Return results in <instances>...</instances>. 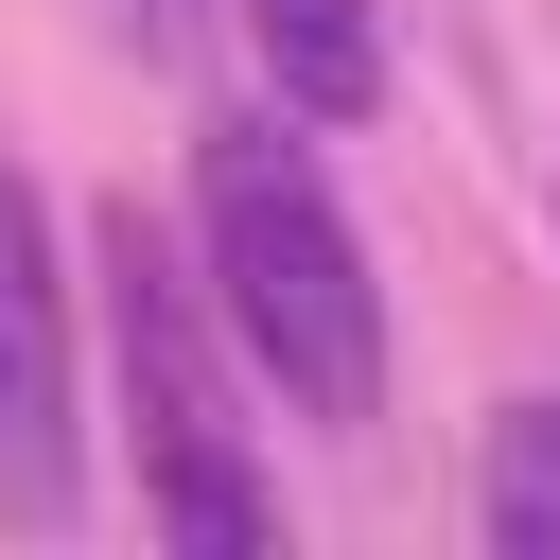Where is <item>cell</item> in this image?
<instances>
[{"instance_id":"cell-1","label":"cell","mask_w":560,"mask_h":560,"mask_svg":"<svg viewBox=\"0 0 560 560\" xmlns=\"http://www.w3.org/2000/svg\"><path fill=\"white\" fill-rule=\"evenodd\" d=\"M192 245H210V298H228V332L262 350V385L350 438V420L385 402V298H368V245H350L298 105L210 122V158H192Z\"/></svg>"},{"instance_id":"cell-2","label":"cell","mask_w":560,"mask_h":560,"mask_svg":"<svg viewBox=\"0 0 560 560\" xmlns=\"http://www.w3.org/2000/svg\"><path fill=\"white\" fill-rule=\"evenodd\" d=\"M105 332H122V420H140V490H158V542L175 560H262L280 508L210 402V350H192V298H175V245L140 210H105Z\"/></svg>"},{"instance_id":"cell-3","label":"cell","mask_w":560,"mask_h":560,"mask_svg":"<svg viewBox=\"0 0 560 560\" xmlns=\"http://www.w3.org/2000/svg\"><path fill=\"white\" fill-rule=\"evenodd\" d=\"M0 508L52 525L70 508V280H52V210L0 175Z\"/></svg>"},{"instance_id":"cell-4","label":"cell","mask_w":560,"mask_h":560,"mask_svg":"<svg viewBox=\"0 0 560 560\" xmlns=\"http://www.w3.org/2000/svg\"><path fill=\"white\" fill-rule=\"evenodd\" d=\"M245 52L280 70L298 122H368V105H385V35H368V0H245Z\"/></svg>"},{"instance_id":"cell-5","label":"cell","mask_w":560,"mask_h":560,"mask_svg":"<svg viewBox=\"0 0 560 560\" xmlns=\"http://www.w3.org/2000/svg\"><path fill=\"white\" fill-rule=\"evenodd\" d=\"M472 508H490V542H508V560H560V402H508V420H490Z\"/></svg>"},{"instance_id":"cell-6","label":"cell","mask_w":560,"mask_h":560,"mask_svg":"<svg viewBox=\"0 0 560 560\" xmlns=\"http://www.w3.org/2000/svg\"><path fill=\"white\" fill-rule=\"evenodd\" d=\"M122 18V52H192V0H105Z\"/></svg>"}]
</instances>
